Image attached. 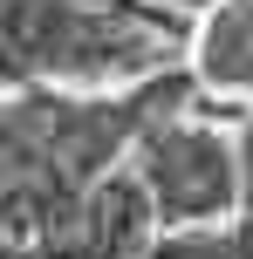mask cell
Listing matches in <instances>:
<instances>
[{"mask_svg":"<svg viewBox=\"0 0 253 259\" xmlns=\"http://www.w3.org/2000/svg\"><path fill=\"white\" fill-rule=\"evenodd\" d=\"M178 14L144 0H0V89L137 82L171 55Z\"/></svg>","mask_w":253,"mask_h":259,"instance_id":"1","label":"cell"},{"mask_svg":"<svg viewBox=\"0 0 253 259\" xmlns=\"http://www.w3.org/2000/svg\"><path fill=\"white\" fill-rule=\"evenodd\" d=\"M130 170L144 184L151 211H158V232H171V225H219V219L240 211L233 137H219L212 123H192L185 109L158 116L130 143Z\"/></svg>","mask_w":253,"mask_h":259,"instance_id":"2","label":"cell"},{"mask_svg":"<svg viewBox=\"0 0 253 259\" xmlns=\"http://www.w3.org/2000/svg\"><path fill=\"white\" fill-rule=\"evenodd\" d=\"M151 239H158V211H151L137 170L110 164L103 178H89L76 191V205L48 232L41 259H144Z\"/></svg>","mask_w":253,"mask_h":259,"instance_id":"3","label":"cell"},{"mask_svg":"<svg viewBox=\"0 0 253 259\" xmlns=\"http://www.w3.org/2000/svg\"><path fill=\"white\" fill-rule=\"evenodd\" d=\"M199 75L212 82V89L253 96V0H205Z\"/></svg>","mask_w":253,"mask_h":259,"instance_id":"4","label":"cell"},{"mask_svg":"<svg viewBox=\"0 0 253 259\" xmlns=\"http://www.w3.org/2000/svg\"><path fill=\"white\" fill-rule=\"evenodd\" d=\"M144 259H253V219L246 225H233V219H219V225H171V232L151 239Z\"/></svg>","mask_w":253,"mask_h":259,"instance_id":"5","label":"cell"},{"mask_svg":"<svg viewBox=\"0 0 253 259\" xmlns=\"http://www.w3.org/2000/svg\"><path fill=\"white\" fill-rule=\"evenodd\" d=\"M233 157H240V211L253 219V123L233 137Z\"/></svg>","mask_w":253,"mask_h":259,"instance_id":"6","label":"cell"},{"mask_svg":"<svg viewBox=\"0 0 253 259\" xmlns=\"http://www.w3.org/2000/svg\"><path fill=\"white\" fill-rule=\"evenodd\" d=\"M0 259H41V252H34V246H27V239H14V232H7V225H0Z\"/></svg>","mask_w":253,"mask_h":259,"instance_id":"7","label":"cell"}]
</instances>
